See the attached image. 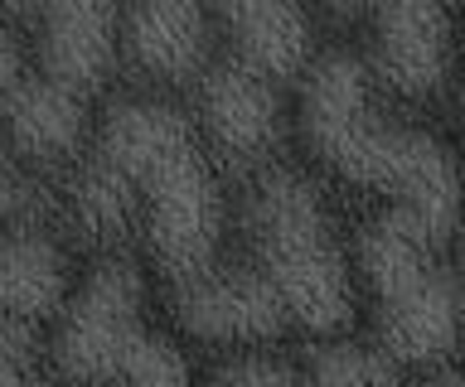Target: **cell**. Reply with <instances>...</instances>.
<instances>
[{
	"label": "cell",
	"instance_id": "obj_15",
	"mask_svg": "<svg viewBox=\"0 0 465 387\" xmlns=\"http://www.w3.org/2000/svg\"><path fill=\"white\" fill-rule=\"evenodd\" d=\"M49 372V349L35 320H0V382H29Z\"/></svg>",
	"mask_w": 465,
	"mask_h": 387
},
{
	"label": "cell",
	"instance_id": "obj_6",
	"mask_svg": "<svg viewBox=\"0 0 465 387\" xmlns=\"http://www.w3.org/2000/svg\"><path fill=\"white\" fill-rule=\"evenodd\" d=\"M189 88H194V121L218 165L247 175V169L276 160L286 136L282 82L223 53V59L203 63Z\"/></svg>",
	"mask_w": 465,
	"mask_h": 387
},
{
	"label": "cell",
	"instance_id": "obj_20",
	"mask_svg": "<svg viewBox=\"0 0 465 387\" xmlns=\"http://www.w3.org/2000/svg\"><path fill=\"white\" fill-rule=\"evenodd\" d=\"M460 111H465V82H460Z\"/></svg>",
	"mask_w": 465,
	"mask_h": 387
},
{
	"label": "cell",
	"instance_id": "obj_11",
	"mask_svg": "<svg viewBox=\"0 0 465 387\" xmlns=\"http://www.w3.org/2000/svg\"><path fill=\"white\" fill-rule=\"evenodd\" d=\"M209 20L232 59L276 82L301 78L315 59V20L305 0H209Z\"/></svg>",
	"mask_w": 465,
	"mask_h": 387
},
{
	"label": "cell",
	"instance_id": "obj_19",
	"mask_svg": "<svg viewBox=\"0 0 465 387\" xmlns=\"http://www.w3.org/2000/svg\"><path fill=\"white\" fill-rule=\"evenodd\" d=\"M450 242H456V262H460V271H465V208H460L456 227H450Z\"/></svg>",
	"mask_w": 465,
	"mask_h": 387
},
{
	"label": "cell",
	"instance_id": "obj_14",
	"mask_svg": "<svg viewBox=\"0 0 465 387\" xmlns=\"http://www.w3.org/2000/svg\"><path fill=\"white\" fill-rule=\"evenodd\" d=\"M218 363H209L213 382H301L305 368L291 358V349L276 343H232V349H213Z\"/></svg>",
	"mask_w": 465,
	"mask_h": 387
},
{
	"label": "cell",
	"instance_id": "obj_8",
	"mask_svg": "<svg viewBox=\"0 0 465 387\" xmlns=\"http://www.w3.org/2000/svg\"><path fill=\"white\" fill-rule=\"evenodd\" d=\"M170 310L174 329L194 343L209 349H232V343H276L286 339V310L276 291L257 276V266L247 262H218L213 271H203L199 281L180 285V291L160 295Z\"/></svg>",
	"mask_w": 465,
	"mask_h": 387
},
{
	"label": "cell",
	"instance_id": "obj_13",
	"mask_svg": "<svg viewBox=\"0 0 465 387\" xmlns=\"http://www.w3.org/2000/svg\"><path fill=\"white\" fill-rule=\"evenodd\" d=\"M301 368L315 382H392L402 372V363L378 339L369 343V339H344V334L315 339L305 349Z\"/></svg>",
	"mask_w": 465,
	"mask_h": 387
},
{
	"label": "cell",
	"instance_id": "obj_9",
	"mask_svg": "<svg viewBox=\"0 0 465 387\" xmlns=\"http://www.w3.org/2000/svg\"><path fill=\"white\" fill-rule=\"evenodd\" d=\"M209 59V0H122V63L145 88H184Z\"/></svg>",
	"mask_w": 465,
	"mask_h": 387
},
{
	"label": "cell",
	"instance_id": "obj_10",
	"mask_svg": "<svg viewBox=\"0 0 465 387\" xmlns=\"http://www.w3.org/2000/svg\"><path fill=\"white\" fill-rule=\"evenodd\" d=\"M93 97L29 63L0 97V131L29 169H68L93 136Z\"/></svg>",
	"mask_w": 465,
	"mask_h": 387
},
{
	"label": "cell",
	"instance_id": "obj_18",
	"mask_svg": "<svg viewBox=\"0 0 465 387\" xmlns=\"http://www.w3.org/2000/svg\"><path fill=\"white\" fill-rule=\"evenodd\" d=\"M325 15H334V20H354V15H363V0H315Z\"/></svg>",
	"mask_w": 465,
	"mask_h": 387
},
{
	"label": "cell",
	"instance_id": "obj_4",
	"mask_svg": "<svg viewBox=\"0 0 465 387\" xmlns=\"http://www.w3.org/2000/svg\"><path fill=\"white\" fill-rule=\"evenodd\" d=\"M155 281L136 256L107 252L73 276L54 329L44 339L58 378H122V382H184L194 363L180 339L155 324Z\"/></svg>",
	"mask_w": 465,
	"mask_h": 387
},
{
	"label": "cell",
	"instance_id": "obj_16",
	"mask_svg": "<svg viewBox=\"0 0 465 387\" xmlns=\"http://www.w3.org/2000/svg\"><path fill=\"white\" fill-rule=\"evenodd\" d=\"M29 204H35V184H29V165L15 155V146L0 131V233L29 223Z\"/></svg>",
	"mask_w": 465,
	"mask_h": 387
},
{
	"label": "cell",
	"instance_id": "obj_2",
	"mask_svg": "<svg viewBox=\"0 0 465 387\" xmlns=\"http://www.w3.org/2000/svg\"><path fill=\"white\" fill-rule=\"evenodd\" d=\"M296 136L320 175L412 213L421 227L450 242L465 208V169L446 140L378 102L363 53L315 49V59L301 68Z\"/></svg>",
	"mask_w": 465,
	"mask_h": 387
},
{
	"label": "cell",
	"instance_id": "obj_1",
	"mask_svg": "<svg viewBox=\"0 0 465 387\" xmlns=\"http://www.w3.org/2000/svg\"><path fill=\"white\" fill-rule=\"evenodd\" d=\"M68 169L73 227L93 242L136 233L160 295L223 262V165L213 160L194 111L170 102L165 88L112 97Z\"/></svg>",
	"mask_w": 465,
	"mask_h": 387
},
{
	"label": "cell",
	"instance_id": "obj_3",
	"mask_svg": "<svg viewBox=\"0 0 465 387\" xmlns=\"http://www.w3.org/2000/svg\"><path fill=\"white\" fill-rule=\"evenodd\" d=\"M238 227L247 262L276 291L291 329L325 339L354 324L359 281L349 266V247L325 204V189L305 169L282 160L247 169Z\"/></svg>",
	"mask_w": 465,
	"mask_h": 387
},
{
	"label": "cell",
	"instance_id": "obj_7",
	"mask_svg": "<svg viewBox=\"0 0 465 387\" xmlns=\"http://www.w3.org/2000/svg\"><path fill=\"white\" fill-rule=\"evenodd\" d=\"M369 53L363 68L402 102H431L456 78V20L450 0H363Z\"/></svg>",
	"mask_w": 465,
	"mask_h": 387
},
{
	"label": "cell",
	"instance_id": "obj_12",
	"mask_svg": "<svg viewBox=\"0 0 465 387\" xmlns=\"http://www.w3.org/2000/svg\"><path fill=\"white\" fill-rule=\"evenodd\" d=\"M73 285L68 247L44 223H20L0 233V320H54Z\"/></svg>",
	"mask_w": 465,
	"mask_h": 387
},
{
	"label": "cell",
	"instance_id": "obj_17",
	"mask_svg": "<svg viewBox=\"0 0 465 387\" xmlns=\"http://www.w3.org/2000/svg\"><path fill=\"white\" fill-rule=\"evenodd\" d=\"M49 0H0V20H35Z\"/></svg>",
	"mask_w": 465,
	"mask_h": 387
},
{
	"label": "cell",
	"instance_id": "obj_5",
	"mask_svg": "<svg viewBox=\"0 0 465 387\" xmlns=\"http://www.w3.org/2000/svg\"><path fill=\"white\" fill-rule=\"evenodd\" d=\"M441 247L431 227L388 204L354 233V281L369 291L378 343L402 368H431L460 349L465 276Z\"/></svg>",
	"mask_w": 465,
	"mask_h": 387
}]
</instances>
